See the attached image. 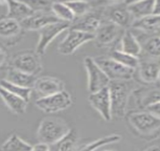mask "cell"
Returning a JSON list of instances; mask_svg holds the SVG:
<instances>
[{
	"instance_id": "13",
	"label": "cell",
	"mask_w": 160,
	"mask_h": 151,
	"mask_svg": "<svg viewBox=\"0 0 160 151\" xmlns=\"http://www.w3.org/2000/svg\"><path fill=\"white\" fill-rule=\"evenodd\" d=\"M125 29L108 21H102L101 26L94 33V40L98 46L107 47L120 40Z\"/></svg>"
},
{
	"instance_id": "11",
	"label": "cell",
	"mask_w": 160,
	"mask_h": 151,
	"mask_svg": "<svg viewBox=\"0 0 160 151\" xmlns=\"http://www.w3.org/2000/svg\"><path fill=\"white\" fill-rule=\"evenodd\" d=\"M70 27V23L64 21H59L51 23L42 28L39 31V39L35 50L36 53L39 54L40 56L44 54L50 43L61 33L69 30Z\"/></svg>"
},
{
	"instance_id": "7",
	"label": "cell",
	"mask_w": 160,
	"mask_h": 151,
	"mask_svg": "<svg viewBox=\"0 0 160 151\" xmlns=\"http://www.w3.org/2000/svg\"><path fill=\"white\" fill-rule=\"evenodd\" d=\"M72 103L70 94L66 90L47 97L39 98L36 101V106L45 113H54L66 110Z\"/></svg>"
},
{
	"instance_id": "38",
	"label": "cell",
	"mask_w": 160,
	"mask_h": 151,
	"mask_svg": "<svg viewBox=\"0 0 160 151\" xmlns=\"http://www.w3.org/2000/svg\"><path fill=\"white\" fill-rule=\"evenodd\" d=\"M103 151H112V150H103Z\"/></svg>"
},
{
	"instance_id": "31",
	"label": "cell",
	"mask_w": 160,
	"mask_h": 151,
	"mask_svg": "<svg viewBox=\"0 0 160 151\" xmlns=\"http://www.w3.org/2000/svg\"><path fill=\"white\" fill-rule=\"evenodd\" d=\"M0 86L5 88V90L8 91L11 93L14 94V95L22 98L26 102L29 103V101H30L32 91V88H23V87L19 86V85L12 84V83H9L4 79L0 80Z\"/></svg>"
},
{
	"instance_id": "6",
	"label": "cell",
	"mask_w": 160,
	"mask_h": 151,
	"mask_svg": "<svg viewBox=\"0 0 160 151\" xmlns=\"http://www.w3.org/2000/svg\"><path fill=\"white\" fill-rule=\"evenodd\" d=\"M128 2H110L103 5V18L121 28L128 29L134 21L127 7Z\"/></svg>"
},
{
	"instance_id": "29",
	"label": "cell",
	"mask_w": 160,
	"mask_h": 151,
	"mask_svg": "<svg viewBox=\"0 0 160 151\" xmlns=\"http://www.w3.org/2000/svg\"><path fill=\"white\" fill-rule=\"evenodd\" d=\"M109 57L111 58L114 61H117L120 64L128 67V68L134 69V70L137 68L138 63H139L138 57L125 53V52H122L121 50H117V49L112 50L110 52Z\"/></svg>"
},
{
	"instance_id": "16",
	"label": "cell",
	"mask_w": 160,
	"mask_h": 151,
	"mask_svg": "<svg viewBox=\"0 0 160 151\" xmlns=\"http://www.w3.org/2000/svg\"><path fill=\"white\" fill-rule=\"evenodd\" d=\"M88 101L105 121L110 122L112 119L111 103L108 87H105L94 93H91Z\"/></svg>"
},
{
	"instance_id": "26",
	"label": "cell",
	"mask_w": 160,
	"mask_h": 151,
	"mask_svg": "<svg viewBox=\"0 0 160 151\" xmlns=\"http://www.w3.org/2000/svg\"><path fill=\"white\" fill-rule=\"evenodd\" d=\"M155 4V1H135L128 3V12H130L133 20H137L139 18H143L145 16L152 14L153 6Z\"/></svg>"
},
{
	"instance_id": "27",
	"label": "cell",
	"mask_w": 160,
	"mask_h": 151,
	"mask_svg": "<svg viewBox=\"0 0 160 151\" xmlns=\"http://www.w3.org/2000/svg\"><path fill=\"white\" fill-rule=\"evenodd\" d=\"M32 146L16 134L9 137L1 147L2 151H30Z\"/></svg>"
},
{
	"instance_id": "9",
	"label": "cell",
	"mask_w": 160,
	"mask_h": 151,
	"mask_svg": "<svg viewBox=\"0 0 160 151\" xmlns=\"http://www.w3.org/2000/svg\"><path fill=\"white\" fill-rule=\"evenodd\" d=\"M93 40H94V34L69 29L64 39L58 45V51L63 55H70L74 53L82 45Z\"/></svg>"
},
{
	"instance_id": "1",
	"label": "cell",
	"mask_w": 160,
	"mask_h": 151,
	"mask_svg": "<svg viewBox=\"0 0 160 151\" xmlns=\"http://www.w3.org/2000/svg\"><path fill=\"white\" fill-rule=\"evenodd\" d=\"M125 115L129 127L139 138L151 141L159 137V117L152 115L146 110L132 111Z\"/></svg>"
},
{
	"instance_id": "32",
	"label": "cell",
	"mask_w": 160,
	"mask_h": 151,
	"mask_svg": "<svg viewBox=\"0 0 160 151\" xmlns=\"http://www.w3.org/2000/svg\"><path fill=\"white\" fill-rule=\"evenodd\" d=\"M65 4L72 11L76 19L83 17L85 14H88L93 9L94 7L92 3L87 1L65 2Z\"/></svg>"
},
{
	"instance_id": "23",
	"label": "cell",
	"mask_w": 160,
	"mask_h": 151,
	"mask_svg": "<svg viewBox=\"0 0 160 151\" xmlns=\"http://www.w3.org/2000/svg\"><path fill=\"white\" fill-rule=\"evenodd\" d=\"M79 143V135L75 129L70 128L64 137L53 144L49 145L50 151H76Z\"/></svg>"
},
{
	"instance_id": "22",
	"label": "cell",
	"mask_w": 160,
	"mask_h": 151,
	"mask_svg": "<svg viewBox=\"0 0 160 151\" xmlns=\"http://www.w3.org/2000/svg\"><path fill=\"white\" fill-rule=\"evenodd\" d=\"M121 51L131 55L139 57L142 53L141 47L134 33L129 29L125 30L120 39Z\"/></svg>"
},
{
	"instance_id": "36",
	"label": "cell",
	"mask_w": 160,
	"mask_h": 151,
	"mask_svg": "<svg viewBox=\"0 0 160 151\" xmlns=\"http://www.w3.org/2000/svg\"><path fill=\"white\" fill-rule=\"evenodd\" d=\"M7 60V53L2 48L0 47V67L5 64Z\"/></svg>"
},
{
	"instance_id": "21",
	"label": "cell",
	"mask_w": 160,
	"mask_h": 151,
	"mask_svg": "<svg viewBox=\"0 0 160 151\" xmlns=\"http://www.w3.org/2000/svg\"><path fill=\"white\" fill-rule=\"evenodd\" d=\"M36 76L25 73L14 67H9L7 70L5 79L12 84L19 85L23 88H32L36 79Z\"/></svg>"
},
{
	"instance_id": "20",
	"label": "cell",
	"mask_w": 160,
	"mask_h": 151,
	"mask_svg": "<svg viewBox=\"0 0 160 151\" xmlns=\"http://www.w3.org/2000/svg\"><path fill=\"white\" fill-rule=\"evenodd\" d=\"M0 98L8 107L9 110L16 115H22L27 110L28 103L22 98L14 95L0 86Z\"/></svg>"
},
{
	"instance_id": "5",
	"label": "cell",
	"mask_w": 160,
	"mask_h": 151,
	"mask_svg": "<svg viewBox=\"0 0 160 151\" xmlns=\"http://www.w3.org/2000/svg\"><path fill=\"white\" fill-rule=\"evenodd\" d=\"M10 67L35 76L42 70L41 56L36 53L35 50H26L18 52L12 58Z\"/></svg>"
},
{
	"instance_id": "3",
	"label": "cell",
	"mask_w": 160,
	"mask_h": 151,
	"mask_svg": "<svg viewBox=\"0 0 160 151\" xmlns=\"http://www.w3.org/2000/svg\"><path fill=\"white\" fill-rule=\"evenodd\" d=\"M107 87L111 103L112 116L125 117L129 97L134 92V85L132 80L110 81Z\"/></svg>"
},
{
	"instance_id": "17",
	"label": "cell",
	"mask_w": 160,
	"mask_h": 151,
	"mask_svg": "<svg viewBox=\"0 0 160 151\" xmlns=\"http://www.w3.org/2000/svg\"><path fill=\"white\" fill-rule=\"evenodd\" d=\"M130 28L145 34H159L160 29V15H150L134 20Z\"/></svg>"
},
{
	"instance_id": "4",
	"label": "cell",
	"mask_w": 160,
	"mask_h": 151,
	"mask_svg": "<svg viewBox=\"0 0 160 151\" xmlns=\"http://www.w3.org/2000/svg\"><path fill=\"white\" fill-rule=\"evenodd\" d=\"M93 59L110 81H127L133 79L135 70L120 64L111 58L98 56Z\"/></svg>"
},
{
	"instance_id": "2",
	"label": "cell",
	"mask_w": 160,
	"mask_h": 151,
	"mask_svg": "<svg viewBox=\"0 0 160 151\" xmlns=\"http://www.w3.org/2000/svg\"><path fill=\"white\" fill-rule=\"evenodd\" d=\"M70 128L64 119L58 116H47L41 121L36 132L39 143L53 144L70 132Z\"/></svg>"
},
{
	"instance_id": "19",
	"label": "cell",
	"mask_w": 160,
	"mask_h": 151,
	"mask_svg": "<svg viewBox=\"0 0 160 151\" xmlns=\"http://www.w3.org/2000/svg\"><path fill=\"white\" fill-rule=\"evenodd\" d=\"M5 4L8 8L6 17L12 18L19 22L34 13V11L25 2L5 1Z\"/></svg>"
},
{
	"instance_id": "15",
	"label": "cell",
	"mask_w": 160,
	"mask_h": 151,
	"mask_svg": "<svg viewBox=\"0 0 160 151\" xmlns=\"http://www.w3.org/2000/svg\"><path fill=\"white\" fill-rule=\"evenodd\" d=\"M64 83L58 78L53 76H41L36 78L32 90L39 98L47 97L65 90Z\"/></svg>"
},
{
	"instance_id": "30",
	"label": "cell",
	"mask_w": 160,
	"mask_h": 151,
	"mask_svg": "<svg viewBox=\"0 0 160 151\" xmlns=\"http://www.w3.org/2000/svg\"><path fill=\"white\" fill-rule=\"evenodd\" d=\"M121 138V135L116 134L104 136L103 138H98V139L92 141V142L87 143L85 146L80 147L79 149H77L76 151H95L98 149H99L100 147L105 146V145L119 142Z\"/></svg>"
},
{
	"instance_id": "10",
	"label": "cell",
	"mask_w": 160,
	"mask_h": 151,
	"mask_svg": "<svg viewBox=\"0 0 160 151\" xmlns=\"http://www.w3.org/2000/svg\"><path fill=\"white\" fill-rule=\"evenodd\" d=\"M84 65L88 74V88L90 94L108 86L110 79L95 63L93 58H85Z\"/></svg>"
},
{
	"instance_id": "12",
	"label": "cell",
	"mask_w": 160,
	"mask_h": 151,
	"mask_svg": "<svg viewBox=\"0 0 160 151\" xmlns=\"http://www.w3.org/2000/svg\"><path fill=\"white\" fill-rule=\"evenodd\" d=\"M103 8L92 9L90 12L83 17L76 18L70 24L69 29L79 30L87 33L94 34L98 30L103 21Z\"/></svg>"
},
{
	"instance_id": "34",
	"label": "cell",
	"mask_w": 160,
	"mask_h": 151,
	"mask_svg": "<svg viewBox=\"0 0 160 151\" xmlns=\"http://www.w3.org/2000/svg\"><path fill=\"white\" fill-rule=\"evenodd\" d=\"M144 110L152 115L160 118V102L150 105V106L146 107Z\"/></svg>"
},
{
	"instance_id": "33",
	"label": "cell",
	"mask_w": 160,
	"mask_h": 151,
	"mask_svg": "<svg viewBox=\"0 0 160 151\" xmlns=\"http://www.w3.org/2000/svg\"><path fill=\"white\" fill-rule=\"evenodd\" d=\"M34 12L39 11H51L52 2L48 1H27L25 2Z\"/></svg>"
},
{
	"instance_id": "35",
	"label": "cell",
	"mask_w": 160,
	"mask_h": 151,
	"mask_svg": "<svg viewBox=\"0 0 160 151\" xmlns=\"http://www.w3.org/2000/svg\"><path fill=\"white\" fill-rule=\"evenodd\" d=\"M30 151H50V147L46 143L39 142L34 146H32Z\"/></svg>"
},
{
	"instance_id": "18",
	"label": "cell",
	"mask_w": 160,
	"mask_h": 151,
	"mask_svg": "<svg viewBox=\"0 0 160 151\" xmlns=\"http://www.w3.org/2000/svg\"><path fill=\"white\" fill-rule=\"evenodd\" d=\"M133 95L138 107L141 109H145L150 105L160 102L159 88L156 87L134 90Z\"/></svg>"
},
{
	"instance_id": "25",
	"label": "cell",
	"mask_w": 160,
	"mask_h": 151,
	"mask_svg": "<svg viewBox=\"0 0 160 151\" xmlns=\"http://www.w3.org/2000/svg\"><path fill=\"white\" fill-rule=\"evenodd\" d=\"M23 30L19 21L12 18H0V38L4 39H10L16 37Z\"/></svg>"
},
{
	"instance_id": "24",
	"label": "cell",
	"mask_w": 160,
	"mask_h": 151,
	"mask_svg": "<svg viewBox=\"0 0 160 151\" xmlns=\"http://www.w3.org/2000/svg\"><path fill=\"white\" fill-rule=\"evenodd\" d=\"M143 39H137L143 51L144 55L153 58H159L160 55V39L159 34H147Z\"/></svg>"
},
{
	"instance_id": "14",
	"label": "cell",
	"mask_w": 160,
	"mask_h": 151,
	"mask_svg": "<svg viewBox=\"0 0 160 151\" xmlns=\"http://www.w3.org/2000/svg\"><path fill=\"white\" fill-rule=\"evenodd\" d=\"M60 21L54 15L51 11H39L21 21V26L23 30L30 31H39L42 28L51 24L59 22Z\"/></svg>"
},
{
	"instance_id": "37",
	"label": "cell",
	"mask_w": 160,
	"mask_h": 151,
	"mask_svg": "<svg viewBox=\"0 0 160 151\" xmlns=\"http://www.w3.org/2000/svg\"><path fill=\"white\" fill-rule=\"evenodd\" d=\"M143 151H160L159 146V145H152V146L147 147Z\"/></svg>"
},
{
	"instance_id": "8",
	"label": "cell",
	"mask_w": 160,
	"mask_h": 151,
	"mask_svg": "<svg viewBox=\"0 0 160 151\" xmlns=\"http://www.w3.org/2000/svg\"><path fill=\"white\" fill-rule=\"evenodd\" d=\"M139 63L135 70H138L139 82L145 85L156 84L159 80L160 65L159 59L144 55L139 58Z\"/></svg>"
},
{
	"instance_id": "28",
	"label": "cell",
	"mask_w": 160,
	"mask_h": 151,
	"mask_svg": "<svg viewBox=\"0 0 160 151\" xmlns=\"http://www.w3.org/2000/svg\"><path fill=\"white\" fill-rule=\"evenodd\" d=\"M51 12L60 21H64L70 24L76 19L72 11L65 4V3H59V2L52 3L51 5Z\"/></svg>"
}]
</instances>
